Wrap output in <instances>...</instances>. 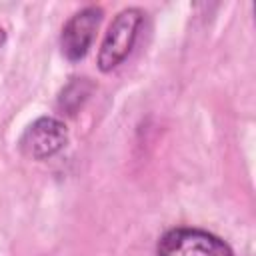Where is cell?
<instances>
[{"label": "cell", "mask_w": 256, "mask_h": 256, "mask_svg": "<svg viewBox=\"0 0 256 256\" xmlns=\"http://www.w3.org/2000/svg\"><path fill=\"white\" fill-rule=\"evenodd\" d=\"M92 90H94V84H92L88 78H84V76H82V78H72V80L62 88V92H60V96H58V108H60L62 112L74 116V114L84 106V102L90 98Z\"/></svg>", "instance_id": "5b68a950"}, {"label": "cell", "mask_w": 256, "mask_h": 256, "mask_svg": "<svg viewBox=\"0 0 256 256\" xmlns=\"http://www.w3.org/2000/svg\"><path fill=\"white\" fill-rule=\"evenodd\" d=\"M68 142V130L62 120L42 116L34 120L20 136V152L32 160H46L58 154Z\"/></svg>", "instance_id": "3957f363"}, {"label": "cell", "mask_w": 256, "mask_h": 256, "mask_svg": "<svg viewBox=\"0 0 256 256\" xmlns=\"http://www.w3.org/2000/svg\"><path fill=\"white\" fill-rule=\"evenodd\" d=\"M100 22H102L100 6H86L68 18L60 34V48L70 62H78L88 54Z\"/></svg>", "instance_id": "277c9868"}, {"label": "cell", "mask_w": 256, "mask_h": 256, "mask_svg": "<svg viewBox=\"0 0 256 256\" xmlns=\"http://www.w3.org/2000/svg\"><path fill=\"white\" fill-rule=\"evenodd\" d=\"M142 22L144 12L136 6L124 8L112 18L98 52V68L102 72H110L126 60V56L134 48Z\"/></svg>", "instance_id": "6da1fadb"}, {"label": "cell", "mask_w": 256, "mask_h": 256, "mask_svg": "<svg viewBox=\"0 0 256 256\" xmlns=\"http://www.w3.org/2000/svg\"><path fill=\"white\" fill-rule=\"evenodd\" d=\"M158 256H234L232 248L218 236L200 228H172L156 246Z\"/></svg>", "instance_id": "7a4b0ae2"}]
</instances>
